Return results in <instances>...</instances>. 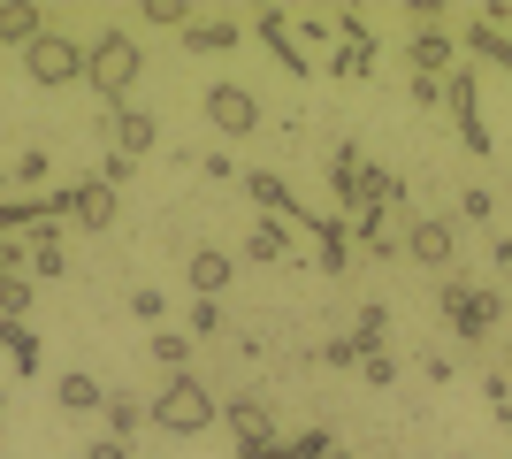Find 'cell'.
I'll list each match as a JSON object with an SVG mask.
<instances>
[{"label":"cell","mask_w":512,"mask_h":459,"mask_svg":"<svg viewBox=\"0 0 512 459\" xmlns=\"http://www.w3.org/2000/svg\"><path fill=\"white\" fill-rule=\"evenodd\" d=\"M138 69H146V46L130 39L123 23H115V31H100V39H85V85L100 92L107 108H123V100H130Z\"/></svg>","instance_id":"6da1fadb"},{"label":"cell","mask_w":512,"mask_h":459,"mask_svg":"<svg viewBox=\"0 0 512 459\" xmlns=\"http://www.w3.org/2000/svg\"><path fill=\"white\" fill-rule=\"evenodd\" d=\"M436 306H444V322L459 329V345H490V329L505 322V291H490V284H467V276H444Z\"/></svg>","instance_id":"7a4b0ae2"},{"label":"cell","mask_w":512,"mask_h":459,"mask_svg":"<svg viewBox=\"0 0 512 459\" xmlns=\"http://www.w3.org/2000/svg\"><path fill=\"white\" fill-rule=\"evenodd\" d=\"M146 421H161L169 437H207L214 421H222V406H214V391L199 383V375H169L161 398L146 406Z\"/></svg>","instance_id":"3957f363"},{"label":"cell","mask_w":512,"mask_h":459,"mask_svg":"<svg viewBox=\"0 0 512 459\" xmlns=\"http://www.w3.org/2000/svg\"><path fill=\"white\" fill-rule=\"evenodd\" d=\"M23 77H31L39 92L77 85V77H85V39H69V31H54V23H46L39 39L23 46Z\"/></svg>","instance_id":"277c9868"},{"label":"cell","mask_w":512,"mask_h":459,"mask_svg":"<svg viewBox=\"0 0 512 459\" xmlns=\"http://www.w3.org/2000/svg\"><path fill=\"white\" fill-rule=\"evenodd\" d=\"M398 253L421 268H436V276H451V253H459V222L451 215H413L406 238H398Z\"/></svg>","instance_id":"5b68a950"},{"label":"cell","mask_w":512,"mask_h":459,"mask_svg":"<svg viewBox=\"0 0 512 459\" xmlns=\"http://www.w3.org/2000/svg\"><path fill=\"white\" fill-rule=\"evenodd\" d=\"M207 123L222 138H253L260 131V92L253 85H230V77H222V85H207Z\"/></svg>","instance_id":"8992f818"},{"label":"cell","mask_w":512,"mask_h":459,"mask_svg":"<svg viewBox=\"0 0 512 459\" xmlns=\"http://www.w3.org/2000/svg\"><path fill=\"white\" fill-rule=\"evenodd\" d=\"M253 39L276 54L283 77H314V54H306V39L291 31V16H283V8H260V16H253Z\"/></svg>","instance_id":"52a82bcc"},{"label":"cell","mask_w":512,"mask_h":459,"mask_svg":"<svg viewBox=\"0 0 512 459\" xmlns=\"http://www.w3.org/2000/svg\"><path fill=\"white\" fill-rule=\"evenodd\" d=\"M100 131H107V153H123V161H146V153L161 146V123H153V108H130V100H123V108H107Z\"/></svg>","instance_id":"ba28073f"},{"label":"cell","mask_w":512,"mask_h":459,"mask_svg":"<svg viewBox=\"0 0 512 459\" xmlns=\"http://www.w3.org/2000/svg\"><path fill=\"white\" fill-rule=\"evenodd\" d=\"M406 62H413V77H451V69H459V39H451V23H413Z\"/></svg>","instance_id":"9c48e42d"},{"label":"cell","mask_w":512,"mask_h":459,"mask_svg":"<svg viewBox=\"0 0 512 459\" xmlns=\"http://www.w3.org/2000/svg\"><path fill=\"white\" fill-rule=\"evenodd\" d=\"M367 176H375V161H367L360 146H337V153H329V192H337L344 222L367 215Z\"/></svg>","instance_id":"30bf717a"},{"label":"cell","mask_w":512,"mask_h":459,"mask_svg":"<svg viewBox=\"0 0 512 459\" xmlns=\"http://www.w3.org/2000/svg\"><path fill=\"white\" fill-rule=\"evenodd\" d=\"M230 284H237V253H222V245H192L184 253V291L192 299H222Z\"/></svg>","instance_id":"8fae6325"},{"label":"cell","mask_w":512,"mask_h":459,"mask_svg":"<svg viewBox=\"0 0 512 459\" xmlns=\"http://www.w3.org/2000/svg\"><path fill=\"white\" fill-rule=\"evenodd\" d=\"M459 46H467L474 62H490V69H512V23L497 16V0L467 16V39H459Z\"/></svg>","instance_id":"7c38bea8"},{"label":"cell","mask_w":512,"mask_h":459,"mask_svg":"<svg viewBox=\"0 0 512 459\" xmlns=\"http://www.w3.org/2000/svg\"><path fill=\"white\" fill-rule=\"evenodd\" d=\"M337 54H329V69H337V77H352V85H360V77H375V54H383V46H375V31H367L360 16H344L337 8Z\"/></svg>","instance_id":"4fadbf2b"},{"label":"cell","mask_w":512,"mask_h":459,"mask_svg":"<svg viewBox=\"0 0 512 459\" xmlns=\"http://www.w3.org/2000/svg\"><path fill=\"white\" fill-rule=\"evenodd\" d=\"M245 192H253V207H260V215L291 222V230H306V222H314V215H306V199L291 192V184H283L276 169H245Z\"/></svg>","instance_id":"5bb4252c"},{"label":"cell","mask_w":512,"mask_h":459,"mask_svg":"<svg viewBox=\"0 0 512 459\" xmlns=\"http://www.w3.org/2000/svg\"><path fill=\"white\" fill-rule=\"evenodd\" d=\"M245 261H260V268H276V261H299V230H291V222H276V215L245 222Z\"/></svg>","instance_id":"9a60e30c"},{"label":"cell","mask_w":512,"mask_h":459,"mask_svg":"<svg viewBox=\"0 0 512 459\" xmlns=\"http://www.w3.org/2000/svg\"><path fill=\"white\" fill-rule=\"evenodd\" d=\"M222 421H230L237 452H253V444H276V421H268V398H253V391H237L230 406H222Z\"/></svg>","instance_id":"2e32d148"},{"label":"cell","mask_w":512,"mask_h":459,"mask_svg":"<svg viewBox=\"0 0 512 459\" xmlns=\"http://www.w3.org/2000/svg\"><path fill=\"white\" fill-rule=\"evenodd\" d=\"M69 222H77V230H115V184L77 176V184H69Z\"/></svg>","instance_id":"e0dca14e"},{"label":"cell","mask_w":512,"mask_h":459,"mask_svg":"<svg viewBox=\"0 0 512 459\" xmlns=\"http://www.w3.org/2000/svg\"><path fill=\"white\" fill-rule=\"evenodd\" d=\"M237 46H245V23L237 16H207V8H199V16L184 23V54H237Z\"/></svg>","instance_id":"ac0fdd59"},{"label":"cell","mask_w":512,"mask_h":459,"mask_svg":"<svg viewBox=\"0 0 512 459\" xmlns=\"http://www.w3.org/2000/svg\"><path fill=\"white\" fill-rule=\"evenodd\" d=\"M306 238H314V253H321L329 276L352 268V222H344V215H314V222H306Z\"/></svg>","instance_id":"d6986e66"},{"label":"cell","mask_w":512,"mask_h":459,"mask_svg":"<svg viewBox=\"0 0 512 459\" xmlns=\"http://www.w3.org/2000/svg\"><path fill=\"white\" fill-rule=\"evenodd\" d=\"M8 192H16V199L54 192V161H46V146H23L16 161H8Z\"/></svg>","instance_id":"ffe728a7"},{"label":"cell","mask_w":512,"mask_h":459,"mask_svg":"<svg viewBox=\"0 0 512 459\" xmlns=\"http://www.w3.org/2000/svg\"><path fill=\"white\" fill-rule=\"evenodd\" d=\"M54 406H62V414H100L107 383H100V375H85V368H69L62 383H54Z\"/></svg>","instance_id":"44dd1931"},{"label":"cell","mask_w":512,"mask_h":459,"mask_svg":"<svg viewBox=\"0 0 512 459\" xmlns=\"http://www.w3.org/2000/svg\"><path fill=\"white\" fill-rule=\"evenodd\" d=\"M0 352H8V368H16V375L46 368V345H39V329H31V322H0Z\"/></svg>","instance_id":"7402d4cb"},{"label":"cell","mask_w":512,"mask_h":459,"mask_svg":"<svg viewBox=\"0 0 512 459\" xmlns=\"http://www.w3.org/2000/svg\"><path fill=\"white\" fill-rule=\"evenodd\" d=\"M39 31H46V8H31V0H0V46H16V54H23Z\"/></svg>","instance_id":"603a6c76"},{"label":"cell","mask_w":512,"mask_h":459,"mask_svg":"<svg viewBox=\"0 0 512 459\" xmlns=\"http://www.w3.org/2000/svg\"><path fill=\"white\" fill-rule=\"evenodd\" d=\"M146 360H153V368H169V375H192V368H184V360H192V329H153Z\"/></svg>","instance_id":"cb8c5ba5"},{"label":"cell","mask_w":512,"mask_h":459,"mask_svg":"<svg viewBox=\"0 0 512 459\" xmlns=\"http://www.w3.org/2000/svg\"><path fill=\"white\" fill-rule=\"evenodd\" d=\"M100 414H107V437H115V444H130L138 429H146V406H138L130 391H107V406H100Z\"/></svg>","instance_id":"d4e9b609"},{"label":"cell","mask_w":512,"mask_h":459,"mask_svg":"<svg viewBox=\"0 0 512 459\" xmlns=\"http://www.w3.org/2000/svg\"><path fill=\"white\" fill-rule=\"evenodd\" d=\"M352 245H367L375 261H390V253H398V230H390V215H375V207H367V215H352Z\"/></svg>","instance_id":"484cf974"},{"label":"cell","mask_w":512,"mask_h":459,"mask_svg":"<svg viewBox=\"0 0 512 459\" xmlns=\"http://www.w3.org/2000/svg\"><path fill=\"white\" fill-rule=\"evenodd\" d=\"M23 268H31L39 284H54V276H62V268H69L62 238H54V230H39V238H31V253H23Z\"/></svg>","instance_id":"4316f807"},{"label":"cell","mask_w":512,"mask_h":459,"mask_svg":"<svg viewBox=\"0 0 512 459\" xmlns=\"http://www.w3.org/2000/svg\"><path fill=\"white\" fill-rule=\"evenodd\" d=\"M360 375H367V391H390V383H398V352L367 345V352H360Z\"/></svg>","instance_id":"83f0119b"},{"label":"cell","mask_w":512,"mask_h":459,"mask_svg":"<svg viewBox=\"0 0 512 459\" xmlns=\"http://www.w3.org/2000/svg\"><path fill=\"white\" fill-rule=\"evenodd\" d=\"M31 314V276H0V322H23Z\"/></svg>","instance_id":"f1b7e54d"},{"label":"cell","mask_w":512,"mask_h":459,"mask_svg":"<svg viewBox=\"0 0 512 459\" xmlns=\"http://www.w3.org/2000/svg\"><path fill=\"white\" fill-rule=\"evenodd\" d=\"M383 329H390V306L367 299V306H360V322H352V345H360V352H367V345H383Z\"/></svg>","instance_id":"f546056e"},{"label":"cell","mask_w":512,"mask_h":459,"mask_svg":"<svg viewBox=\"0 0 512 459\" xmlns=\"http://www.w3.org/2000/svg\"><path fill=\"white\" fill-rule=\"evenodd\" d=\"M130 314H138V322H153V329H161V314H169V291H153V284H138V291H130Z\"/></svg>","instance_id":"4dcf8cb0"},{"label":"cell","mask_w":512,"mask_h":459,"mask_svg":"<svg viewBox=\"0 0 512 459\" xmlns=\"http://www.w3.org/2000/svg\"><path fill=\"white\" fill-rule=\"evenodd\" d=\"M283 452H291V459H337V444H329V429H299Z\"/></svg>","instance_id":"1f68e13d"},{"label":"cell","mask_w":512,"mask_h":459,"mask_svg":"<svg viewBox=\"0 0 512 459\" xmlns=\"http://www.w3.org/2000/svg\"><path fill=\"white\" fill-rule=\"evenodd\" d=\"M490 215H497L490 184H467V192H459V222H490Z\"/></svg>","instance_id":"d6a6232c"},{"label":"cell","mask_w":512,"mask_h":459,"mask_svg":"<svg viewBox=\"0 0 512 459\" xmlns=\"http://www.w3.org/2000/svg\"><path fill=\"white\" fill-rule=\"evenodd\" d=\"M222 329V299H192V337H214Z\"/></svg>","instance_id":"836d02e7"},{"label":"cell","mask_w":512,"mask_h":459,"mask_svg":"<svg viewBox=\"0 0 512 459\" xmlns=\"http://www.w3.org/2000/svg\"><path fill=\"white\" fill-rule=\"evenodd\" d=\"M192 169H199V176H214V184H230V176H245V169H237V161H230V153H199Z\"/></svg>","instance_id":"e575fe53"},{"label":"cell","mask_w":512,"mask_h":459,"mask_svg":"<svg viewBox=\"0 0 512 459\" xmlns=\"http://www.w3.org/2000/svg\"><path fill=\"white\" fill-rule=\"evenodd\" d=\"M321 368H360V345H352V337H337V345H321Z\"/></svg>","instance_id":"d590c367"},{"label":"cell","mask_w":512,"mask_h":459,"mask_svg":"<svg viewBox=\"0 0 512 459\" xmlns=\"http://www.w3.org/2000/svg\"><path fill=\"white\" fill-rule=\"evenodd\" d=\"M459 146H467V153H490V123H482V115H467V123H459Z\"/></svg>","instance_id":"8d00e7d4"},{"label":"cell","mask_w":512,"mask_h":459,"mask_svg":"<svg viewBox=\"0 0 512 459\" xmlns=\"http://www.w3.org/2000/svg\"><path fill=\"white\" fill-rule=\"evenodd\" d=\"M413 108H444V77H413Z\"/></svg>","instance_id":"74e56055"},{"label":"cell","mask_w":512,"mask_h":459,"mask_svg":"<svg viewBox=\"0 0 512 459\" xmlns=\"http://www.w3.org/2000/svg\"><path fill=\"white\" fill-rule=\"evenodd\" d=\"M85 459H130V444H115V437H92V444H85Z\"/></svg>","instance_id":"f35d334b"},{"label":"cell","mask_w":512,"mask_h":459,"mask_svg":"<svg viewBox=\"0 0 512 459\" xmlns=\"http://www.w3.org/2000/svg\"><path fill=\"white\" fill-rule=\"evenodd\" d=\"M490 261H497V268L512 276V238H505V230H490Z\"/></svg>","instance_id":"ab89813d"},{"label":"cell","mask_w":512,"mask_h":459,"mask_svg":"<svg viewBox=\"0 0 512 459\" xmlns=\"http://www.w3.org/2000/svg\"><path fill=\"white\" fill-rule=\"evenodd\" d=\"M237 459H291L283 444H253V452H237Z\"/></svg>","instance_id":"60d3db41"},{"label":"cell","mask_w":512,"mask_h":459,"mask_svg":"<svg viewBox=\"0 0 512 459\" xmlns=\"http://www.w3.org/2000/svg\"><path fill=\"white\" fill-rule=\"evenodd\" d=\"M0 199H8V169H0Z\"/></svg>","instance_id":"b9f144b4"},{"label":"cell","mask_w":512,"mask_h":459,"mask_svg":"<svg viewBox=\"0 0 512 459\" xmlns=\"http://www.w3.org/2000/svg\"><path fill=\"white\" fill-rule=\"evenodd\" d=\"M505 368H512V352H505Z\"/></svg>","instance_id":"7bdbcfd3"},{"label":"cell","mask_w":512,"mask_h":459,"mask_svg":"<svg viewBox=\"0 0 512 459\" xmlns=\"http://www.w3.org/2000/svg\"><path fill=\"white\" fill-rule=\"evenodd\" d=\"M459 459H474V452H459Z\"/></svg>","instance_id":"ee69618b"},{"label":"cell","mask_w":512,"mask_h":459,"mask_svg":"<svg viewBox=\"0 0 512 459\" xmlns=\"http://www.w3.org/2000/svg\"><path fill=\"white\" fill-rule=\"evenodd\" d=\"M337 459H352V452H337Z\"/></svg>","instance_id":"f6af8a7d"}]
</instances>
